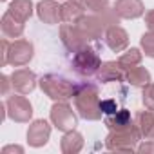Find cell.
<instances>
[{"label":"cell","instance_id":"obj_1","mask_svg":"<svg viewBox=\"0 0 154 154\" xmlns=\"http://www.w3.org/2000/svg\"><path fill=\"white\" fill-rule=\"evenodd\" d=\"M74 105L78 114L84 120L96 122L102 118V107H100V96L98 89L93 84H82L74 93Z\"/></svg>","mask_w":154,"mask_h":154},{"label":"cell","instance_id":"obj_2","mask_svg":"<svg viewBox=\"0 0 154 154\" xmlns=\"http://www.w3.org/2000/svg\"><path fill=\"white\" fill-rule=\"evenodd\" d=\"M118 20H120V17L116 15L114 9H105L102 13H94V15H89V17L84 15L78 22H76V26L85 33V36L89 40H96L111 26H118Z\"/></svg>","mask_w":154,"mask_h":154},{"label":"cell","instance_id":"obj_3","mask_svg":"<svg viewBox=\"0 0 154 154\" xmlns=\"http://www.w3.org/2000/svg\"><path fill=\"white\" fill-rule=\"evenodd\" d=\"M40 89L54 102H65L69 98L74 96L76 93V87L71 80L63 78V76H58V74H45L40 78Z\"/></svg>","mask_w":154,"mask_h":154},{"label":"cell","instance_id":"obj_4","mask_svg":"<svg viewBox=\"0 0 154 154\" xmlns=\"http://www.w3.org/2000/svg\"><path fill=\"white\" fill-rule=\"evenodd\" d=\"M141 132L138 129L136 123H132L127 129L122 131H111L109 136L105 138V147L109 150H116V152H134L136 150V143L140 141Z\"/></svg>","mask_w":154,"mask_h":154},{"label":"cell","instance_id":"obj_5","mask_svg":"<svg viewBox=\"0 0 154 154\" xmlns=\"http://www.w3.org/2000/svg\"><path fill=\"white\" fill-rule=\"evenodd\" d=\"M102 65V60L98 56V53L94 49H91L89 45L76 51L72 56V69L78 72L80 76H93L98 72Z\"/></svg>","mask_w":154,"mask_h":154},{"label":"cell","instance_id":"obj_6","mask_svg":"<svg viewBox=\"0 0 154 154\" xmlns=\"http://www.w3.org/2000/svg\"><path fill=\"white\" fill-rule=\"evenodd\" d=\"M51 122L53 125L58 129V131H72L76 127V114L72 112L71 105L65 103V102H56L53 107H51Z\"/></svg>","mask_w":154,"mask_h":154},{"label":"cell","instance_id":"obj_7","mask_svg":"<svg viewBox=\"0 0 154 154\" xmlns=\"http://www.w3.org/2000/svg\"><path fill=\"white\" fill-rule=\"evenodd\" d=\"M60 38L63 42V45L71 51V53H76L84 47H87L89 44V38L85 36V33L78 27V26H72V24H63L60 27Z\"/></svg>","mask_w":154,"mask_h":154},{"label":"cell","instance_id":"obj_8","mask_svg":"<svg viewBox=\"0 0 154 154\" xmlns=\"http://www.w3.org/2000/svg\"><path fill=\"white\" fill-rule=\"evenodd\" d=\"M6 112H8V116L11 120H15L18 123H26L33 116V107H31V103L27 102L26 96L13 94L6 102Z\"/></svg>","mask_w":154,"mask_h":154},{"label":"cell","instance_id":"obj_9","mask_svg":"<svg viewBox=\"0 0 154 154\" xmlns=\"http://www.w3.org/2000/svg\"><path fill=\"white\" fill-rule=\"evenodd\" d=\"M35 54L33 44L27 40H15L13 44H9V51H8V63L15 65V67H22L26 63L31 62Z\"/></svg>","mask_w":154,"mask_h":154},{"label":"cell","instance_id":"obj_10","mask_svg":"<svg viewBox=\"0 0 154 154\" xmlns=\"http://www.w3.org/2000/svg\"><path fill=\"white\" fill-rule=\"evenodd\" d=\"M11 85L20 94H29L36 87V76L29 69H17L11 74Z\"/></svg>","mask_w":154,"mask_h":154},{"label":"cell","instance_id":"obj_11","mask_svg":"<svg viewBox=\"0 0 154 154\" xmlns=\"http://www.w3.org/2000/svg\"><path fill=\"white\" fill-rule=\"evenodd\" d=\"M51 136V125L45 120H35L27 129V143L31 147H44Z\"/></svg>","mask_w":154,"mask_h":154},{"label":"cell","instance_id":"obj_12","mask_svg":"<svg viewBox=\"0 0 154 154\" xmlns=\"http://www.w3.org/2000/svg\"><path fill=\"white\" fill-rule=\"evenodd\" d=\"M38 18L44 24H60L62 22V6L56 0H40L36 6Z\"/></svg>","mask_w":154,"mask_h":154},{"label":"cell","instance_id":"obj_13","mask_svg":"<svg viewBox=\"0 0 154 154\" xmlns=\"http://www.w3.org/2000/svg\"><path fill=\"white\" fill-rule=\"evenodd\" d=\"M112 9L116 11V15L120 18H127V20L140 18L145 13V8H143L141 0H116Z\"/></svg>","mask_w":154,"mask_h":154},{"label":"cell","instance_id":"obj_14","mask_svg":"<svg viewBox=\"0 0 154 154\" xmlns=\"http://www.w3.org/2000/svg\"><path fill=\"white\" fill-rule=\"evenodd\" d=\"M105 44L109 45L111 51L114 53H122L127 49L129 45V35L123 27L120 26H111L107 31H105Z\"/></svg>","mask_w":154,"mask_h":154},{"label":"cell","instance_id":"obj_15","mask_svg":"<svg viewBox=\"0 0 154 154\" xmlns=\"http://www.w3.org/2000/svg\"><path fill=\"white\" fill-rule=\"evenodd\" d=\"M98 80L107 84V82H122L125 80V69L118 62H105L98 69Z\"/></svg>","mask_w":154,"mask_h":154},{"label":"cell","instance_id":"obj_16","mask_svg":"<svg viewBox=\"0 0 154 154\" xmlns=\"http://www.w3.org/2000/svg\"><path fill=\"white\" fill-rule=\"evenodd\" d=\"M134 123L138 125V129L145 140H154V109L140 111L134 118Z\"/></svg>","mask_w":154,"mask_h":154},{"label":"cell","instance_id":"obj_17","mask_svg":"<svg viewBox=\"0 0 154 154\" xmlns=\"http://www.w3.org/2000/svg\"><path fill=\"white\" fill-rule=\"evenodd\" d=\"M84 147V138L80 132H76L74 129L72 131H67L60 141V149L63 154H76V152H80Z\"/></svg>","mask_w":154,"mask_h":154},{"label":"cell","instance_id":"obj_18","mask_svg":"<svg viewBox=\"0 0 154 154\" xmlns=\"http://www.w3.org/2000/svg\"><path fill=\"white\" fill-rule=\"evenodd\" d=\"M84 9H85V6L80 2V0H67V2L62 6V22L76 24L84 17Z\"/></svg>","mask_w":154,"mask_h":154},{"label":"cell","instance_id":"obj_19","mask_svg":"<svg viewBox=\"0 0 154 154\" xmlns=\"http://www.w3.org/2000/svg\"><path fill=\"white\" fill-rule=\"evenodd\" d=\"M105 125H107L109 131H122V129H127V127L132 125L131 112H129L127 109H122V111H116L114 114H107Z\"/></svg>","mask_w":154,"mask_h":154},{"label":"cell","instance_id":"obj_20","mask_svg":"<svg viewBox=\"0 0 154 154\" xmlns=\"http://www.w3.org/2000/svg\"><path fill=\"white\" fill-rule=\"evenodd\" d=\"M2 33L6 36H9V38H18L24 33V22L18 20L15 15H11L8 11L2 17Z\"/></svg>","mask_w":154,"mask_h":154},{"label":"cell","instance_id":"obj_21","mask_svg":"<svg viewBox=\"0 0 154 154\" xmlns=\"http://www.w3.org/2000/svg\"><path fill=\"white\" fill-rule=\"evenodd\" d=\"M125 80L134 87H145L147 84H150V72L145 67L134 65V67L125 71Z\"/></svg>","mask_w":154,"mask_h":154},{"label":"cell","instance_id":"obj_22","mask_svg":"<svg viewBox=\"0 0 154 154\" xmlns=\"http://www.w3.org/2000/svg\"><path fill=\"white\" fill-rule=\"evenodd\" d=\"M8 11H9L11 15H15L18 20L26 22V20H29L31 15H33V2H31V0H13Z\"/></svg>","mask_w":154,"mask_h":154},{"label":"cell","instance_id":"obj_23","mask_svg":"<svg viewBox=\"0 0 154 154\" xmlns=\"http://www.w3.org/2000/svg\"><path fill=\"white\" fill-rule=\"evenodd\" d=\"M141 62V53H140V49H129L127 53H123L122 56H120V60H118V63L127 71V69H131V67H134V65H138Z\"/></svg>","mask_w":154,"mask_h":154},{"label":"cell","instance_id":"obj_24","mask_svg":"<svg viewBox=\"0 0 154 154\" xmlns=\"http://www.w3.org/2000/svg\"><path fill=\"white\" fill-rule=\"evenodd\" d=\"M85 6V9H91L93 13H102L109 9V0H80Z\"/></svg>","mask_w":154,"mask_h":154},{"label":"cell","instance_id":"obj_25","mask_svg":"<svg viewBox=\"0 0 154 154\" xmlns=\"http://www.w3.org/2000/svg\"><path fill=\"white\" fill-rule=\"evenodd\" d=\"M141 47L147 56L154 58V31H149L141 36Z\"/></svg>","mask_w":154,"mask_h":154},{"label":"cell","instance_id":"obj_26","mask_svg":"<svg viewBox=\"0 0 154 154\" xmlns=\"http://www.w3.org/2000/svg\"><path fill=\"white\" fill-rule=\"evenodd\" d=\"M141 98H143V105L147 109H154V84H147L143 87Z\"/></svg>","mask_w":154,"mask_h":154},{"label":"cell","instance_id":"obj_27","mask_svg":"<svg viewBox=\"0 0 154 154\" xmlns=\"http://www.w3.org/2000/svg\"><path fill=\"white\" fill-rule=\"evenodd\" d=\"M100 107H102V112H105V114H114L116 112V102H112V100H103L100 103Z\"/></svg>","mask_w":154,"mask_h":154},{"label":"cell","instance_id":"obj_28","mask_svg":"<svg viewBox=\"0 0 154 154\" xmlns=\"http://www.w3.org/2000/svg\"><path fill=\"white\" fill-rule=\"evenodd\" d=\"M0 47H2V62H0V65H8V51H9V42L6 38H2V42H0Z\"/></svg>","mask_w":154,"mask_h":154},{"label":"cell","instance_id":"obj_29","mask_svg":"<svg viewBox=\"0 0 154 154\" xmlns=\"http://www.w3.org/2000/svg\"><path fill=\"white\" fill-rule=\"evenodd\" d=\"M138 152H140V154L154 152V140H149V141H145L143 145H140V147H138Z\"/></svg>","mask_w":154,"mask_h":154},{"label":"cell","instance_id":"obj_30","mask_svg":"<svg viewBox=\"0 0 154 154\" xmlns=\"http://www.w3.org/2000/svg\"><path fill=\"white\" fill-rule=\"evenodd\" d=\"M9 152L22 154V152H24V149H22L20 145H8V147H4V149H2V154H9Z\"/></svg>","mask_w":154,"mask_h":154},{"label":"cell","instance_id":"obj_31","mask_svg":"<svg viewBox=\"0 0 154 154\" xmlns=\"http://www.w3.org/2000/svg\"><path fill=\"white\" fill-rule=\"evenodd\" d=\"M145 24H147L149 31H154V9H150V11L145 15Z\"/></svg>","mask_w":154,"mask_h":154},{"label":"cell","instance_id":"obj_32","mask_svg":"<svg viewBox=\"0 0 154 154\" xmlns=\"http://www.w3.org/2000/svg\"><path fill=\"white\" fill-rule=\"evenodd\" d=\"M0 82H2V94L6 96L8 91H9V78H8L6 74H2V76H0Z\"/></svg>","mask_w":154,"mask_h":154},{"label":"cell","instance_id":"obj_33","mask_svg":"<svg viewBox=\"0 0 154 154\" xmlns=\"http://www.w3.org/2000/svg\"><path fill=\"white\" fill-rule=\"evenodd\" d=\"M2 2H6V0H2Z\"/></svg>","mask_w":154,"mask_h":154}]
</instances>
